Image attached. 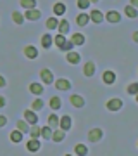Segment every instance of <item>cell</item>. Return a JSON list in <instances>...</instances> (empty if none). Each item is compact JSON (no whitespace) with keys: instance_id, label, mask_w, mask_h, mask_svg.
Returning a JSON list of instances; mask_svg holds the SVG:
<instances>
[{"instance_id":"obj_18","label":"cell","mask_w":138,"mask_h":156,"mask_svg":"<svg viewBox=\"0 0 138 156\" xmlns=\"http://www.w3.org/2000/svg\"><path fill=\"white\" fill-rule=\"evenodd\" d=\"M95 69H97V68H95L93 62H86V64L83 66V73H85L86 76H93V75H95Z\"/></svg>"},{"instance_id":"obj_8","label":"cell","mask_w":138,"mask_h":156,"mask_svg":"<svg viewBox=\"0 0 138 156\" xmlns=\"http://www.w3.org/2000/svg\"><path fill=\"white\" fill-rule=\"evenodd\" d=\"M69 101H71V104L74 108H83L85 106V99H83L81 95H78V94H72L71 97H69Z\"/></svg>"},{"instance_id":"obj_29","label":"cell","mask_w":138,"mask_h":156,"mask_svg":"<svg viewBox=\"0 0 138 156\" xmlns=\"http://www.w3.org/2000/svg\"><path fill=\"white\" fill-rule=\"evenodd\" d=\"M57 26H59V19L57 17H49L47 19V28L49 30H55Z\"/></svg>"},{"instance_id":"obj_17","label":"cell","mask_w":138,"mask_h":156,"mask_svg":"<svg viewBox=\"0 0 138 156\" xmlns=\"http://www.w3.org/2000/svg\"><path fill=\"white\" fill-rule=\"evenodd\" d=\"M88 16H90V19H92L93 23H102V21H104V14H102L100 11H97V9H95V11H92Z\"/></svg>"},{"instance_id":"obj_44","label":"cell","mask_w":138,"mask_h":156,"mask_svg":"<svg viewBox=\"0 0 138 156\" xmlns=\"http://www.w3.org/2000/svg\"><path fill=\"white\" fill-rule=\"evenodd\" d=\"M90 2H99V0H90Z\"/></svg>"},{"instance_id":"obj_43","label":"cell","mask_w":138,"mask_h":156,"mask_svg":"<svg viewBox=\"0 0 138 156\" xmlns=\"http://www.w3.org/2000/svg\"><path fill=\"white\" fill-rule=\"evenodd\" d=\"M133 40H135V42H138V33H136V31L133 33Z\"/></svg>"},{"instance_id":"obj_28","label":"cell","mask_w":138,"mask_h":156,"mask_svg":"<svg viewBox=\"0 0 138 156\" xmlns=\"http://www.w3.org/2000/svg\"><path fill=\"white\" fill-rule=\"evenodd\" d=\"M74 153H76V154H79V156H85V154H88V149H86V146H85V144H76Z\"/></svg>"},{"instance_id":"obj_22","label":"cell","mask_w":138,"mask_h":156,"mask_svg":"<svg viewBox=\"0 0 138 156\" xmlns=\"http://www.w3.org/2000/svg\"><path fill=\"white\" fill-rule=\"evenodd\" d=\"M16 125H17V130H19V132H22V134L29 132V127H28V122H26V120H19Z\"/></svg>"},{"instance_id":"obj_21","label":"cell","mask_w":138,"mask_h":156,"mask_svg":"<svg viewBox=\"0 0 138 156\" xmlns=\"http://www.w3.org/2000/svg\"><path fill=\"white\" fill-rule=\"evenodd\" d=\"M71 42L74 45H83V44H85V37H83L81 33H74L71 37Z\"/></svg>"},{"instance_id":"obj_2","label":"cell","mask_w":138,"mask_h":156,"mask_svg":"<svg viewBox=\"0 0 138 156\" xmlns=\"http://www.w3.org/2000/svg\"><path fill=\"white\" fill-rule=\"evenodd\" d=\"M40 17H42V12L38 9H26L24 12V19H29V21H36Z\"/></svg>"},{"instance_id":"obj_6","label":"cell","mask_w":138,"mask_h":156,"mask_svg":"<svg viewBox=\"0 0 138 156\" xmlns=\"http://www.w3.org/2000/svg\"><path fill=\"white\" fill-rule=\"evenodd\" d=\"M102 130H100V128H92V130H90L88 132V139L92 140V142H99L100 139H102Z\"/></svg>"},{"instance_id":"obj_41","label":"cell","mask_w":138,"mask_h":156,"mask_svg":"<svg viewBox=\"0 0 138 156\" xmlns=\"http://www.w3.org/2000/svg\"><path fill=\"white\" fill-rule=\"evenodd\" d=\"M4 106H5V99H4V97L0 95V108H4Z\"/></svg>"},{"instance_id":"obj_11","label":"cell","mask_w":138,"mask_h":156,"mask_svg":"<svg viewBox=\"0 0 138 156\" xmlns=\"http://www.w3.org/2000/svg\"><path fill=\"white\" fill-rule=\"evenodd\" d=\"M55 87L59 90H69L71 89V83H69V80H66V78H59V80H55Z\"/></svg>"},{"instance_id":"obj_9","label":"cell","mask_w":138,"mask_h":156,"mask_svg":"<svg viewBox=\"0 0 138 156\" xmlns=\"http://www.w3.org/2000/svg\"><path fill=\"white\" fill-rule=\"evenodd\" d=\"M24 120H26L29 125H35V123H38V116H36V113L29 111V109H26V111H24Z\"/></svg>"},{"instance_id":"obj_20","label":"cell","mask_w":138,"mask_h":156,"mask_svg":"<svg viewBox=\"0 0 138 156\" xmlns=\"http://www.w3.org/2000/svg\"><path fill=\"white\" fill-rule=\"evenodd\" d=\"M52 44H54V38H52V37H50L49 33L42 37V47H43V49H49V47H50Z\"/></svg>"},{"instance_id":"obj_4","label":"cell","mask_w":138,"mask_h":156,"mask_svg":"<svg viewBox=\"0 0 138 156\" xmlns=\"http://www.w3.org/2000/svg\"><path fill=\"white\" fill-rule=\"evenodd\" d=\"M72 127V120H71V116H62V118H59V128H62L64 132H67L69 128Z\"/></svg>"},{"instance_id":"obj_32","label":"cell","mask_w":138,"mask_h":156,"mask_svg":"<svg viewBox=\"0 0 138 156\" xmlns=\"http://www.w3.org/2000/svg\"><path fill=\"white\" fill-rule=\"evenodd\" d=\"M31 108H33L35 111H40V109H43V101H42V97L35 99V101H33V104H31Z\"/></svg>"},{"instance_id":"obj_40","label":"cell","mask_w":138,"mask_h":156,"mask_svg":"<svg viewBox=\"0 0 138 156\" xmlns=\"http://www.w3.org/2000/svg\"><path fill=\"white\" fill-rule=\"evenodd\" d=\"M130 5H131V7H135V9H136V7H138V0H131V2H130Z\"/></svg>"},{"instance_id":"obj_19","label":"cell","mask_w":138,"mask_h":156,"mask_svg":"<svg viewBox=\"0 0 138 156\" xmlns=\"http://www.w3.org/2000/svg\"><path fill=\"white\" fill-rule=\"evenodd\" d=\"M64 12H66V5H64L62 2H57V4L54 5V14L55 16H62Z\"/></svg>"},{"instance_id":"obj_14","label":"cell","mask_w":138,"mask_h":156,"mask_svg":"<svg viewBox=\"0 0 138 156\" xmlns=\"http://www.w3.org/2000/svg\"><path fill=\"white\" fill-rule=\"evenodd\" d=\"M24 56H26L28 59H35V57L38 56V50H36V47H33V45H28V47H24Z\"/></svg>"},{"instance_id":"obj_13","label":"cell","mask_w":138,"mask_h":156,"mask_svg":"<svg viewBox=\"0 0 138 156\" xmlns=\"http://www.w3.org/2000/svg\"><path fill=\"white\" fill-rule=\"evenodd\" d=\"M66 59H67V62H71V64H78V62L81 61L79 54H78V52H74V50H69V52H67Z\"/></svg>"},{"instance_id":"obj_25","label":"cell","mask_w":138,"mask_h":156,"mask_svg":"<svg viewBox=\"0 0 138 156\" xmlns=\"http://www.w3.org/2000/svg\"><path fill=\"white\" fill-rule=\"evenodd\" d=\"M11 140L12 142H16V144L17 142H21L22 140V132H19V130H12L11 132Z\"/></svg>"},{"instance_id":"obj_16","label":"cell","mask_w":138,"mask_h":156,"mask_svg":"<svg viewBox=\"0 0 138 156\" xmlns=\"http://www.w3.org/2000/svg\"><path fill=\"white\" fill-rule=\"evenodd\" d=\"M29 92L33 95H42L43 94V85L42 83H29Z\"/></svg>"},{"instance_id":"obj_7","label":"cell","mask_w":138,"mask_h":156,"mask_svg":"<svg viewBox=\"0 0 138 156\" xmlns=\"http://www.w3.org/2000/svg\"><path fill=\"white\" fill-rule=\"evenodd\" d=\"M57 30H59V33H61V35H67V33H69V30H71V24H69L67 19H62V21H59Z\"/></svg>"},{"instance_id":"obj_24","label":"cell","mask_w":138,"mask_h":156,"mask_svg":"<svg viewBox=\"0 0 138 156\" xmlns=\"http://www.w3.org/2000/svg\"><path fill=\"white\" fill-rule=\"evenodd\" d=\"M49 127L50 128H59V116H57V115H50L49 116Z\"/></svg>"},{"instance_id":"obj_1","label":"cell","mask_w":138,"mask_h":156,"mask_svg":"<svg viewBox=\"0 0 138 156\" xmlns=\"http://www.w3.org/2000/svg\"><path fill=\"white\" fill-rule=\"evenodd\" d=\"M40 76H42V83H47V85L54 83V75H52V71L47 69V68H43V69L40 71Z\"/></svg>"},{"instance_id":"obj_12","label":"cell","mask_w":138,"mask_h":156,"mask_svg":"<svg viewBox=\"0 0 138 156\" xmlns=\"http://www.w3.org/2000/svg\"><path fill=\"white\" fill-rule=\"evenodd\" d=\"M64 134H66V132H64L62 128H54V132H52V137H50V139L55 140V142H62V140H64Z\"/></svg>"},{"instance_id":"obj_26","label":"cell","mask_w":138,"mask_h":156,"mask_svg":"<svg viewBox=\"0 0 138 156\" xmlns=\"http://www.w3.org/2000/svg\"><path fill=\"white\" fill-rule=\"evenodd\" d=\"M88 21H90L88 14H79V16H78V19H76L78 26H86V23H88Z\"/></svg>"},{"instance_id":"obj_31","label":"cell","mask_w":138,"mask_h":156,"mask_svg":"<svg viewBox=\"0 0 138 156\" xmlns=\"http://www.w3.org/2000/svg\"><path fill=\"white\" fill-rule=\"evenodd\" d=\"M124 12H126V16H128V17H131V19L138 16V11L135 9V7H131V5H128L126 9H124Z\"/></svg>"},{"instance_id":"obj_27","label":"cell","mask_w":138,"mask_h":156,"mask_svg":"<svg viewBox=\"0 0 138 156\" xmlns=\"http://www.w3.org/2000/svg\"><path fill=\"white\" fill-rule=\"evenodd\" d=\"M12 21L16 23V24H22V23H24V16H22L21 12L14 11L12 12Z\"/></svg>"},{"instance_id":"obj_37","label":"cell","mask_w":138,"mask_h":156,"mask_svg":"<svg viewBox=\"0 0 138 156\" xmlns=\"http://www.w3.org/2000/svg\"><path fill=\"white\" fill-rule=\"evenodd\" d=\"M78 7H79L81 11L88 9V7H90V0H78Z\"/></svg>"},{"instance_id":"obj_3","label":"cell","mask_w":138,"mask_h":156,"mask_svg":"<svg viewBox=\"0 0 138 156\" xmlns=\"http://www.w3.org/2000/svg\"><path fill=\"white\" fill-rule=\"evenodd\" d=\"M40 147H42V144H40V139H36V137H31V139L28 140V144H26V149L31 151V153H36Z\"/></svg>"},{"instance_id":"obj_23","label":"cell","mask_w":138,"mask_h":156,"mask_svg":"<svg viewBox=\"0 0 138 156\" xmlns=\"http://www.w3.org/2000/svg\"><path fill=\"white\" fill-rule=\"evenodd\" d=\"M61 97H57V95H54V97H52V99H50V108H52V109H54V111H57V109H59V108H61Z\"/></svg>"},{"instance_id":"obj_35","label":"cell","mask_w":138,"mask_h":156,"mask_svg":"<svg viewBox=\"0 0 138 156\" xmlns=\"http://www.w3.org/2000/svg\"><path fill=\"white\" fill-rule=\"evenodd\" d=\"M72 47H74V44H72L71 40H66V42L62 44L61 50H64V52H69V50H72Z\"/></svg>"},{"instance_id":"obj_39","label":"cell","mask_w":138,"mask_h":156,"mask_svg":"<svg viewBox=\"0 0 138 156\" xmlns=\"http://www.w3.org/2000/svg\"><path fill=\"white\" fill-rule=\"evenodd\" d=\"M5 123H7V118L5 116H0V128L5 127Z\"/></svg>"},{"instance_id":"obj_30","label":"cell","mask_w":138,"mask_h":156,"mask_svg":"<svg viewBox=\"0 0 138 156\" xmlns=\"http://www.w3.org/2000/svg\"><path fill=\"white\" fill-rule=\"evenodd\" d=\"M40 134H42V128H40L38 125H36V123H35L33 127L29 128V135H31V137H36V139H38Z\"/></svg>"},{"instance_id":"obj_42","label":"cell","mask_w":138,"mask_h":156,"mask_svg":"<svg viewBox=\"0 0 138 156\" xmlns=\"http://www.w3.org/2000/svg\"><path fill=\"white\" fill-rule=\"evenodd\" d=\"M4 85H5V78L0 76V87H4Z\"/></svg>"},{"instance_id":"obj_10","label":"cell","mask_w":138,"mask_h":156,"mask_svg":"<svg viewBox=\"0 0 138 156\" xmlns=\"http://www.w3.org/2000/svg\"><path fill=\"white\" fill-rule=\"evenodd\" d=\"M105 19H107L109 23H119L121 21V14H119L117 11H109L107 14H105Z\"/></svg>"},{"instance_id":"obj_36","label":"cell","mask_w":138,"mask_h":156,"mask_svg":"<svg viewBox=\"0 0 138 156\" xmlns=\"http://www.w3.org/2000/svg\"><path fill=\"white\" fill-rule=\"evenodd\" d=\"M54 42H55V45H57V47H59V49H61L62 47V44H64V42H66V38H64V35H57V37H55L54 38Z\"/></svg>"},{"instance_id":"obj_15","label":"cell","mask_w":138,"mask_h":156,"mask_svg":"<svg viewBox=\"0 0 138 156\" xmlns=\"http://www.w3.org/2000/svg\"><path fill=\"white\" fill-rule=\"evenodd\" d=\"M102 80H104L105 85H112L114 82H116V75L112 71H105L104 75H102Z\"/></svg>"},{"instance_id":"obj_33","label":"cell","mask_w":138,"mask_h":156,"mask_svg":"<svg viewBox=\"0 0 138 156\" xmlns=\"http://www.w3.org/2000/svg\"><path fill=\"white\" fill-rule=\"evenodd\" d=\"M21 5L24 7V9H35L36 0H21Z\"/></svg>"},{"instance_id":"obj_5","label":"cell","mask_w":138,"mask_h":156,"mask_svg":"<svg viewBox=\"0 0 138 156\" xmlns=\"http://www.w3.org/2000/svg\"><path fill=\"white\" fill-rule=\"evenodd\" d=\"M105 106H107L109 111H119V109L123 108V101L121 99H110Z\"/></svg>"},{"instance_id":"obj_34","label":"cell","mask_w":138,"mask_h":156,"mask_svg":"<svg viewBox=\"0 0 138 156\" xmlns=\"http://www.w3.org/2000/svg\"><path fill=\"white\" fill-rule=\"evenodd\" d=\"M40 135H42L43 139H50V137H52V128H50V127H43Z\"/></svg>"},{"instance_id":"obj_38","label":"cell","mask_w":138,"mask_h":156,"mask_svg":"<svg viewBox=\"0 0 138 156\" xmlns=\"http://www.w3.org/2000/svg\"><path fill=\"white\" fill-rule=\"evenodd\" d=\"M128 92L131 95H136V92H138V83H131L130 87H128Z\"/></svg>"}]
</instances>
